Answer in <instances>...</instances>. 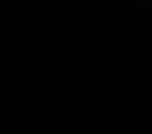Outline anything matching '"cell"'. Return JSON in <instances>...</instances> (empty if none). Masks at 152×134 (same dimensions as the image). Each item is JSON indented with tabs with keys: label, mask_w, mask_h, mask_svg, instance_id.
<instances>
[]
</instances>
